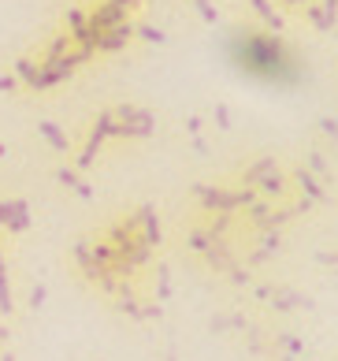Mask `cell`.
<instances>
[{
    "mask_svg": "<svg viewBox=\"0 0 338 361\" xmlns=\"http://www.w3.org/2000/svg\"><path fill=\"white\" fill-rule=\"evenodd\" d=\"M234 60H238L242 71L261 75V78H287L294 71L287 63V52H282L272 37H246V42H238Z\"/></svg>",
    "mask_w": 338,
    "mask_h": 361,
    "instance_id": "6da1fadb",
    "label": "cell"
}]
</instances>
